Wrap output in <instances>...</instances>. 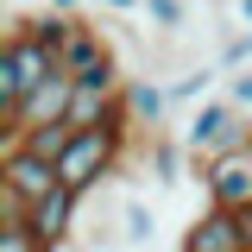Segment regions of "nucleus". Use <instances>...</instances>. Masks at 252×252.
Masks as SVG:
<instances>
[{
    "instance_id": "14",
    "label": "nucleus",
    "mask_w": 252,
    "mask_h": 252,
    "mask_svg": "<svg viewBox=\"0 0 252 252\" xmlns=\"http://www.w3.org/2000/svg\"><path fill=\"white\" fill-rule=\"evenodd\" d=\"M0 252H44V240L32 233L26 220H0Z\"/></svg>"
},
{
    "instance_id": "8",
    "label": "nucleus",
    "mask_w": 252,
    "mask_h": 252,
    "mask_svg": "<svg viewBox=\"0 0 252 252\" xmlns=\"http://www.w3.org/2000/svg\"><path fill=\"white\" fill-rule=\"evenodd\" d=\"M126 107H132L139 132L158 139V126H164V114H170L177 101H170V82H158V76H126Z\"/></svg>"
},
{
    "instance_id": "6",
    "label": "nucleus",
    "mask_w": 252,
    "mask_h": 252,
    "mask_svg": "<svg viewBox=\"0 0 252 252\" xmlns=\"http://www.w3.org/2000/svg\"><path fill=\"white\" fill-rule=\"evenodd\" d=\"M177 252H252V246H246V233H240V215L202 208V215L183 227V246Z\"/></svg>"
},
{
    "instance_id": "12",
    "label": "nucleus",
    "mask_w": 252,
    "mask_h": 252,
    "mask_svg": "<svg viewBox=\"0 0 252 252\" xmlns=\"http://www.w3.org/2000/svg\"><path fill=\"white\" fill-rule=\"evenodd\" d=\"M139 13H145V19H152V32L158 38H177V32H183V0H145V6H139Z\"/></svg>"
},
{
    "instance_id": "18",
    "label": "nucleus",
    "mask_w": 252,
    "mask_h": 252,
    "mask_svg": "<svg viewBox=\"0 0 252 252\" xmlns=\"http://www.w3.org/2000/svg\"><path fill=\"white\" fill-rule=\"evenodd\" d=\"M240 26H246V32H252V0H240Z\"/></svg>"
},
{
    "instance_id": "15",
    "label": "nucleus",
    "mask_w": 252,
    "mask_h": 252,
    "mask_svg": "<svg viewBox=\"0 0 252 252\" xmlns=\"http://www.w3.org/2000/svg\"><path fill=\"white\" fill-rule=\"evenodd\" d=\"M220 94H227V101H233V107H240V114L252 120V69H240V76H227V89H220Z\"/></svg>"
},
{
    "instance_id": "17",
    "label": "nucleus",
    "mask_w": 252,
    "mask_h": 252,
    "mask_svg": "<svg viewBox=\"0 0 252 252\" xmlns=\"http://www.w3.org/2000/svg\"><path fill=\"white\" fill-rule=\"evenodd\" d=\"M107 13H132V6H145V0H101Z\"/></svg>"
},
{
    "instance_id": "3",
    "label": "nucleus",
    "mask_w": 252,
    "mask_h": 252,
    "mask_svg": "<svg viewBox=\"0 0 252 252\" xmlns=\"http://www.w3.org/2000/svg\"><path fill=\"white\" fill-rule=\"evenodd\" d=\"M57 164H44V158L19 152V145H6L0 152V220H26V208H38L44 195H57Z\"/></svg>"
},
{
    "instance_id": "11",
    "label": "nucleus",
    "mask_w": 252,
    "mask_h": 252,
    "mask_svg": "<svg viewBox=\"0 0 252 252\" xmlns=\"http://www.w3.org/2000/svg\"><path fill=\"white\" fill-rule=\"evenodd\" d=\"M152 233H158L152 202H126V208H120V240H126V246H145Z\"/></svg>"
},
{
    "instance_id": "4",
    "label": "nucleus",
    "mask_w": 252,
    "mask_h": 252,
    "mask_svg": "<svg viewBox=\"0 0 252 252\" xmlns=\"http://www.w3.org/2000/svg\"><path fill=\"white\" fill-rule=\"evenodd\" d=\"M195 183H202V195H208V208H220V215H246V208H252V145L215 158V164H202Z\"/></svg>"
},
{
    "instance_id": "16",
    "label": "nucleus",
    "mask_w": 252,
    "mask_h": 252,
    "mask_svg": "<svg viewBox=\"0 0 252 252\" xmlns=\"http://www.w3.org/2000/svg\"><path fill=\"white\" fill-rule=\"evenodd\" d=\"M76 6H82V0H51V13H57V19H76Z\"/></svg>"
},
{
    "instance_id": "9",
    "label": "nucleus",
    "mask_w": 252,
    "mask_h": 252,
    "mask_svg": "<svg viewBox=\"0 0 252 252\" xmlns=\"http://www.w3.org/2000/svg\"><path fill=\"white\" fill-rule=\"evenodd\" d=\"M183 164H189L183 139H170V132H158V139H145V170L158 177V189H177V183H183Z\"/></svg>"
},
{
    "instance_id": "1",
    "label": "nucleus",
    "mask_w": 252,
    "mask_h": 252,
    "mask_svg": "<svg viewBox=\"0 0 252 252\" xmlns=\"http://www.w3.org/2000/svg\"><path fill=\"white\" fill-rule=\"evenodd\" d=\"M183 152H189V164L202 170V164H215V158H227V152H240V145H252V120L227 101V94H215V101H202L195 114L183 120Z\"/></svg>"
},
{
    "instance_id": "5",
    "label": "nucleus",
    "mask_w": 252,
    "mask_h": 252,
    "mask_svg": "<svg viewBox=\"0 0 252 252\" xmlns=\"http://www.w3.org/2000/svg\"><path fill=\"white\" fill-rule=\"evenodd\" d=\"M63 76L69 82H120V63H114V44L101 38V26L76 19L69 26V44H63Z\"/></svg>"
},
{
    "instance_id": "13",
    "label": "nucleus",
    "mask_w": 252,
    "mask_h": 252,
    "mask_svg": "<svg viewBox=\"0 0 252 252\" xmlns=\"http://www.w3.org/2000/svg\"><path fill=\"white\" fill-rule=\"evenodd\" d=\"M215 69H220V76H240V69H252V32H233V38L220 44Z\"/></svg>"
},
{
    "instance_id": "7",
    "label": "nucleus",
    "mask_w": 252,
    "mask_h": 252,
    "mask_svg": "<svg viewBox=\"0 0 252 252\" xmlns=\"http://www.w3.org/2000/svg\"><path fill=\"white\" fill-rule=\"evenodd\" d=\"M76 215H82V195H69V189H57V195H44L38 208H26V227L44 240V252H57L69 233H76Z\"/></svg>"
},
{
    "instance_id": "10",
    "label": "nucleus",
    "mask_w": 252,
    "mask_h": 252,
    "mask_svg": "<svg viewBox=\"0 0 252 252\" xmlns=\"http://www.w3.org/2000/svg\"><path fill=\"white\" fill-rule=\"evenodd\" d=\"M215 82H220V69H215V63H195V69H177V76H170V101L195 114L202 101H215Z\"/></svg>"
},
{
    "instance_id": "2",
    "label": "nucleus",
    "mask_w": 252,
    "mask_h": 252,
    "mask_svg": "<svg viewBox=\"0 0 252 252\" xmlns=\"http://www.w3.org/2000/svg\"><path fill=\"white\" fill-rule=\"evenodd\" d=\"M120 170H126V145L107 132V126L76 132V139H69V152L57 158V183L69 189V195H82V202H89L107 177H120Z\"/></svg>"
},
{
    "instance_id": "19",
    "label": "nucleus",
    "mask_w": 252,
    "mask_h": 252,
    "mask_svg": "<svg viewBox=\"0 0 252 252\" xmlns=\"http://www.w3.org/2000/svg\"><path fill=\"white\" fill-rule=\"evenodd\" d=\"M13 6H26V0H13Z\"/></svg>"
}]
</instances>
